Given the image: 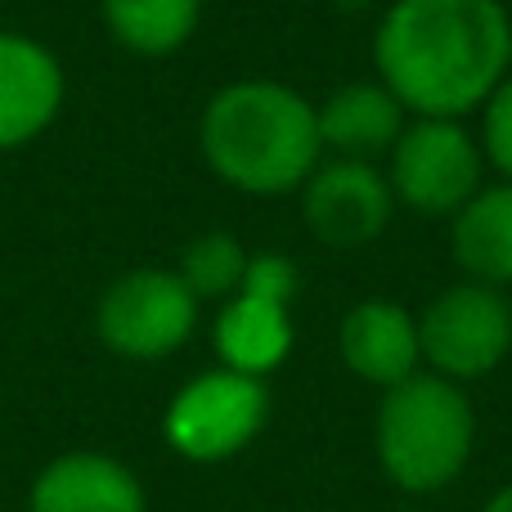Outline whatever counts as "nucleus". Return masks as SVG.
<instances>
[{
	"label": "nucleus",
	"mask_w": 512,
	"mask_h": 512,
	"mask_svg": "<svg viewBox=\"0 0 512 512\" xmlns=\"http://www.w3.org/2000/svg\"><path fill=\"white\" fill-rule=\"evenodd\" d=\"M68 99V77L50 45L0 27V153L32 144L54 126Z\"/></svg>",
	"instance_id": "obj_10"
},
{
	"label": "nucleus",
	"mask_w": 512,
	"mask_h": 512,
	"mask_svg": "<svg viewBox=\"0 0 512 512\" xmlns=\"http://www.w3.org/2000/svg\"><path fill=\"white\" fill-rule=\"evenodd\" d=\"M481 153L504 180H512V72L481 104Z\"/></svg>",
	"instance_id": "obj_17"
},
{
	"label": "nucleus",
	"mask_w": 512,
	"mask_h": 512,
	"mask_svg": "<svg viewBox=\"0 0 512 512\" xmlns=\"http://www.w3.org/2000/svg\"><path fill=\"white\" fill-rule=\"evenodd\" d=\"M409 512H414V508H409Z\"/></svg>",
	"instance_id": "obj_19"
},
{
	"label": "nucleus",
	"mask_w": 512,
	"mask_h": 512,
	"mask_svg": "<svg viewBox=\"0 0 512 512\" xmlns=\"http://www.w3.org/2000/svg\"><path fill=\"white\" fill-rule=\"evenodd\" d=\"M418 351L423 369L450 382L490 378L512 351V301L504 288L463 279L436 292L418 315Z\"/></svg>",
	"instance_id": "obj_5"
},
{
	"label": "nucleus",
	"mask_w": 512,
	"mask_h": 512,
	"mask_svg": "<svg viewBox=\"0 0 512 512\" xmlns=\"http://www.w3.org/2000/svg\"><path fill=\"white\" fill-rule=\"evenodd\" d=\"M373 72L409 117L463 122L512 72V18L499 0H391Z\"/></svg>",
	"instance_id": "obj_1"
},
{
	"label": "nucleus",
	"mask_w": 512,
	"mask_h": 512,
	"mask_svg": "<svg viewBox=\"0 0 512 512\" xmlns=\"http://www.w3.org/2000/svg\"><path fill=\"white\" fill-rule=\"evenodd\" d=\"M203 301L185 288L176 270H126L104 288L95 306V333L122 360H167L194 337Z\"/></svg>",
	"instance_id": "obj_8"
},
{
	"label": "nucleus",
	"mask_w": 512,
	"mask_h": 512,
	"mask_svg": "<svg viewBox=\"0 0 512 512\" xmlns=\"http://www.w3.org/2000/svg\"><path fill=\"white\" fill-rule=\"evenodd\" d=\"M337 355L360 382L387 391L423 369L418 351V315H409L400 301L369 297L346 310L337 328Z\"/></svg>",
	"instance_id": "obj_11"
},
{
	"label": "nucleus",
	"mask_w": 512,
	"mask_h": 512,
	"mask_svg": "<svg viewBox=\"0 0 512 512\" xmlns=\"http://www.w3.org/2000/svg\"><path fill=\"white\" fill-rule=\"evenodd\" d=\"M99 14L122 50L140 59H167L194 41L203 0H99Z\"/></svg>",
	"instance_id": "obj_15"
},
{
	"label": "nucleus",
	"mask_w": 512,
	"mask_h": 512,
	"mask_svg": "<svg viewBox=\"0 0 512 512\" xmlns=\"http://www.w3.org/2000/svg\"><path fill=\"white\" fill-rule=\"evenodd\" d=\"M301 288V270L292 256L283 252H252L248 274H243L239 292L221 301L212 342L225 369L252 373V378H270L283 360L292 355V301Z\"/></svg>",
	"instance_id": "obj_6"
},
{
	"label": "nucleus",
	"mask_w": 512,
	"mask_h": 512,
	"mask_svg": "<svg viewBox=\"0 0 512 512\" xmlns=\"http://www.w3.org/2000/svg\"><path fill=\"white\" fill-rule=\"evenodd\" d=\"M297 194L310 234L328 248H364V243L382 239L396 216V194H391L387 171H378V162L328 158L310 171V180Z\"/></svg>",
	"instance_id": "obj_9"
},
{
	"label": "nucleus",
	"mask_w": 512,
	"mask_h": 512,
	"mask_svg": "<svg viewBox=\"0 0 512 512\" xmlns=\"http://www.w3.org/2000/svg\"><path fill=\"white\" fill-rule=\"evenodd\" d=\"M481 512H512V481H508L504 490H495V495L486 499V508H481Z\"/></svg>",
	"instance_id": "obj_18"
},
{
	"label": "nucleus",
	"mask_w": 512,
	"mask_h": 512,
	"mask_svg": "<svg viewBox=\"0 0 512 512\" xmlns=\"http://www.w3.org/2000/svg\"><path fill=\"white\" fill-rule=\"evenodd\" d=\"M270 423L265 378L239 369H207L171 396L162 414V436L189 463H225L243 454Z\"/></svg>",
	"instance_id": "obj_4"
},
{
	"label": "nucleus",
	"mask_w": 512,
	"mask_h": 512,
	"mask_svg": "<svg viewBox=\"0 0 512 512\" xmlns=\"http://www.w3.org/2000/svg\"><path fill=\"white\" fill-rule=\"evenodd\" d=\"M198 149L225 185L252 198L297 194L324 162L315 104L270 77L216 90L198 117Z\"/></svg>",
	"instance_id": "obj_2"
},
{
	"label": "nucleus",
	"mask_w": 512,
	"mask_h": 512,
	"mask_svg": "<svg viewBox=\"0 0 512 512\" xmlns=\"http://www.w3.org/2000/svg\"><path fill=\"white\" fill-rule=\"evenodd\" d=\"M252 252L243 248L234 234L225 230H207L180 252L176 274L185 279V288L194 292L198 301H230L239 292L243 274H248Z\"/></svg>",
	"instance_id": "obj_16"
},
{
	"label": "nucleus",
	"mask_w": 512,
	"mask_h": 512,
	"mask_svg": "<svg viewBox=\"0 0 512 512\" xmlns=\"http://www.w3.org/2000/svg\"><path fill=\"white\" fill-rule=\"evenodd\" d=\"M27 512H149V495L122 459L72 450L36 472Z\"/></svg>",
	"instance_id": "obj_12"
},
{
	"label": "nucleus",
	"mask_w": 512,
	"mask_h": 512,
	"mask_svg": "<svg viewBox=\"0 0 512 512\" xmlns=\"http://www.w3.org/2000/svg\"><path fill=\"white\" fill-rule=\"evenodd\" d=\"M387 180L396 207L418 216H454L486 185L481 140L454 117H409L387 153Z\"/></svg>",
	"instance_id": "obj_7"
},
{
	"label": "nucleus",
	"mask_w": 512,
	"mask_h": 512,
	"mask_svg": "<svg viewBox=\"0 0 512 512\" xmlns=\"http://www.w3.org/2000/svg\"><path fill=\"white\" fill-rule=\"evenodd\" d=\"M373 450L396 490L441 495L468 472L477 450V409L468 391L441 373H409L405 382L382 391Z\"/></svg>",
	"instance_id": "obj_3"
},
{
	"label": "nucleus",
	"mask_w": 512,
	"mask_h": 512,
	"mask_svg": "<svg viewBox=\"0 0 512 512\" xmlns=\"http://www.w3.org/2000/svg\"><path fill=\"white\" fill-rule=\"evenodd\" d=\"M450 248L468 279L512 288V180L481 185L450 216Z\"/></svg>",
	"instance_id": "obj_14"
},
{
	"label": "nucleus",
	"mask_w": 512,
	"mask_h": 512,
	"mask_svg": "<svg viewBox=\"0 0 512 512\" xmlns=\"http://www.w3.org/2000/svg\"><path fill=\"white\" fill-rule=\"evenodd\" d=\"M315 117L324 153L355 162H378L396 149L400 131L409 126V108L382 81H351L333 90L324 104H315Z\"/></svg>",
	"instance_id": "obj_13"
}]
</instances>
